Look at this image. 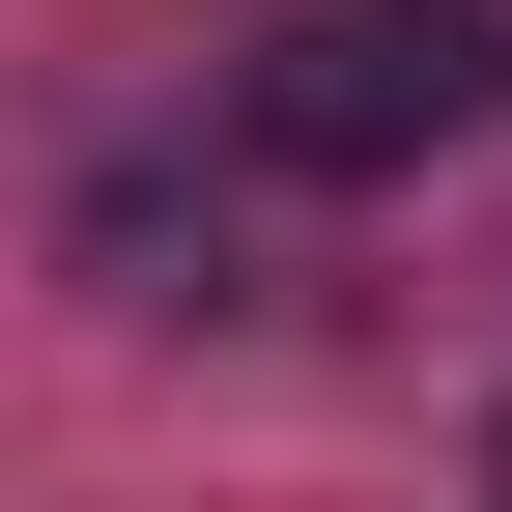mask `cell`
Here are the masks:
<instances>
[{
  "label": "cell",
  "mask_w": 512,
  "mask_h": 512,
  "mask_svg": "<svg viewBox=\"0 0 512 512\" xmlns=\"http://www.w3.org/2000/svg\"><path fill=\"white\" fill-rule=\"evenodd\" d=\"M484 512H512V456H484Z\"/></svg>",
  "instance_id": "2"
},
{
  "label": "cell",
  "mask_w": 512,
  "mask_h": 512,
  "mask_svg": "<svg viewBox=\"0 0 512 512\" xmlns=\"http://www.w3.org/2000/svg\"><path fill=\"white\" fill-rule=\"evenodd\" d=\"M484 86H512L484 0H285L256 29V143L285 171H427V143H484Z\"/></svg>",
  "instance_id": "1"
}]
</instances>
